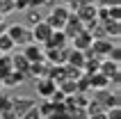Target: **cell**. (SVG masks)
<instances>
[{"label": "cell", "instance_id": "obj_5", "mask_svg": "<svg viewBox=\"0 0 121 119\" xmlns=\"http://www.w3.org/2000/svg\"><path fill=\"white\" fill-rule=\"evenodd\" d=\"M62 32L66 34V39H73V37H78L80 32H85V25L80 23V18H78L75 14H71L66 18V23H64V27H62Z\"/></svg>", "mask_w": 121, "mask_h": 119}, {"label": "cell", "instance_id": "obj_14", "mask_svg": "<svg viewBox=\"0 0 121 119\" xmlns=\"http://www.w3.org/2000/svg\"><path fill=\"white\" fill-rule=\"evenodd\" d=\"M98 73L103 76H112V73H119V64L117 62H110V60H101V64H98Z\"/></svg>", "mask_w": 121, "mask_h": 119}, {"label": "cell", "instance_id": "obj_13", "mask_svg": "<svg viewBox=\"0 0 121 119\" xmlns=\"http://www.w3.org/2000/svg\"><path fill=\"white\" fill-rule=\"evenodd\" d=\"M66 64L82 71V64H85V53H80V50H73V48H71V50H69V55H66Z\"/></svg>", "mask_w": 121, "mask_h": 119}, {"label": "cell", "instance_id": "obj_18", "mask_svg": "<svg viewBox=\"0 0 121 119\" xmlns=\"http://www.w3.org/2000/svg\"><path fill=\"white\" fill-rule=\"evenodd\" d=\"M9 71H12V57L9 55H0V78Z\"/></svg>", "mask_w": 121, "mask_h": 119}, {"label": "cell", "instance_id": "obj_22", "mask_svg": "<svg viewBox=\"0 0 121 119\" xmlns=\"http://www.w3.org/2000/svg\"><path fill=\"white\" fill-rule=\"evenodd\" d=\"M98 5H101V7H117L119 0H98Z\"/></svg>", "mask_w": 121, "mask_h": 119}, {"label": "cell", "instance_id": "obj_24", "mask_svg": "<svg viewBox=\"0 0 121 119\" xmlns=\"http://www.w3.org/2000/svg\"><path fill=\"white\" fill-rule=\"evenodd\" d=\"M0 2H2V0H0Z\"/></svg>", "mask_w": 121, "mask_h": 119}, {"label": "cell", "instance_id": "obj_15", "mask_svg": "<svg viewBox=\"0 0 121 119\" xmlns=\"http://www.w3.org/2000/svg\"><path fill=\"white\" fill-rule=\"evenodd\" d=\"M89 85H91V89L110 87V78H108V76H103V73H94V76H89Z\"/></svg>", "mask_w": 121, "mask_h": 119}, {"label": "cell", "instance_id": "obj_11", "mask_svg": "<svg viewBox=\"0 0 121 119\" xmlns=\"http://www.w3.org/2000/svg\"><path fill=\"white\" fill-rule=\"evenodd\" d=\"M48 69H50V64H48L46 60H43V62H34V64H30V69H27V76H32L34 80L46 78V76H48Z\"/></svg>", "mask_w": 121, "mask_h": 119}, {"label": "cell", "instance_id": "obj_17", "mask_svg": "<svg viewBox=\"0 0 121 119\" xmlns=\"http://www.w3.org/2000/svg\"><path fill=\"white\" fill-rule=\"evenodd\" d=\"M37 110H39V117H53L55 114V103L53 101H43L41 105H37Z\"/></svg>", "mask_w": 121, "mask_h": 119}, {"label": "cell", "instance_id": "obj_9", "mask_svg": "<svg viewBox=\"0 0 121 119\" xmlns=\"http://www.w3.org/2000/svg\"><path fill=\"white\" fill-rule=\"evenodd\" d=\"M41 48H46V50H50V48H66V34L62 30H53V34L48 37V41Z\"/></svg>", "mask_w": 121, "mask_h": 119}, {"label": "cell", "instance_id": "obj_7", "mask_svg": "<svg viewBox=\"0 0 121 119\" xmlns=\"http://www.w3.org/2000/svg\"><path fill=\"white\" fill-rule=\"evenodd\" d=\"M23 57L30 62V64H34V62H43V48L39 46V44H27V46H23Z\"/></svg>", "mask_w": 121, "mask_h": 119}, {"label": "cell", "instance_id": "obj_2", "mask_svg": "<svg viewBox=\"0 0 121 119\" xmlns=\"http://www.w3.org/2000/svg\"><path fill=\"white\" fill-rule=\"evenodd\" d=\"M69 16H71V12L66 9V5H55L53 9H50V14H48V18H43V21H46L53 30H62Z\"/></svg>", "mask_w": 121, "mask_h": 119}, {"label": "cell", "instance_id": "obj_4", "mask_svg": "<svg viewBox=\"0 0 121 119\" xmlns=\"http://www.w3.org/2000/svg\"><path fill=\"white\" fill-rule=\"evenodd\" d=\"M34 105H37V103H34L32 96H12V110L18 114V119L23 117L30 108H34Z\"/></svg>", "mask_w": 121, "mask_h": 119}, {"label": "cell", "instance_id": "obj_1", "mask_svg": "<svg viewBox=\"0 0 121 119\" xmlns=\"http://www.w3.org/2000/svg\"><path fill=\"white\" fill-rule=\"evenodd\" d=\"M5 34L14 41V46H27V44H32V34H30V27L21 25V23H12V25L5 30Z\"/></svg>", "mask_w": 121, "mask_h": 119}, {"label": "cell", "instance_id": "obj_21", "mask_svg": "<svg viewBox=\"0 0 121 119\" xmlns=\"http://www.w3.org/2000/svg\"><path fill=\"white\" fill-rule=\"evenodd\" d=\"M21 119H41V117H39V110H37V105H34V108H30V110H27V112L23 114Z\"/></svg>", "mask_w": 121, "mask_h": 119}, {"label": "cell", "instance_id": "obj_20", "mask_svg": "<svg viewBox=\"0 0 121 119\" xmlns=\"http://www.w3.org/2000/svg\"><path fill=\"white\" fill-rule=\"evenodd\" d=\"M105 119H121V108H110V110H105Z\"/></svg>", "mask_w": 121, "mask_h": 119}, {"label": "cell", "instance_id": "obj_8", "mask_svg": "<svg viewBox=\"0 0 121 119\" xmlns=\"http://www.w3.org/2000/svg\"><path fill=\"white\" fill-rule=\"evenodd\" d=\"M75 16L80 18L82 25H89V23H94L96 21V5H91V2H85V5L75 12Z\"/></svg>", "mask_w": 121, "mask_h": 119}, {"label": "cell", "instance_id": "obj_19", "mask_svg": "<svg viewBox=\"0 0 121 119\" xmlns=\"http://www.w3.org/2000/svg\"><path fill=\"white\" fill-rule=\"evenodd\" d=\"M41 21H43V16L39 14V9H27V23H30V25H37Z\"/></svg>", "mask_w": 121, "mask_h": 119}, {"label": "cell", "instance_id": "obj_12", "mask_svg": "<svg viewBox=\"0 0 121 119\" xmlns=\"http://www.w3.org/2000/svg\"><path fill=\"white\" fill-rule=\"evenodd\" d=\"M9 57H12V71H18V73H25V76H27L30 62H27L21 53H14V55H9Z\"/></svg>", "mask_w": 121, "mask_h": 119}, {"label": "cell", "instance_id": "obj_3", "mask_svg": "<svg viewBox=\"0 0 121 119\" xmlns=\"http://www.w3.org/2000/svg\"><path fill=\"white\" fill-rule=\"evenodd\" d=\"M30 34H32V44H39V46H43L48 41V37L53 34V27L48 25L46 21H41V23H37V25L30 27Z\"/></svg>", "mask_w": 121, "mask_h": 119}, {"label": "cell", "instance_id": "obj_10", "mask_svg": "<svg viewBox=\"0 0 121 119\" xmlns=\"http://www.w3.org/2000/svg\"><path fill=\"white\" fill-rule=\"evenodd\" d=\"M71 41H73V50L87 53L89 48H91V41H94V39H91V34H89V32H80L78 37H73Z\"/></svg>", "mask_w": 121, "mask_h": 119}, {"label": "cell", "instance_id": "obj_6", "mask_svg": "<svg viewBox=\"0 0 121 119\" xmlns=\"http://www.w3.org/2000/svg\"><path fill=\"white\" fill-rule=\"evenodd\" d=\"M34 87H37V94H39L43 101H50L53 92L57 89V85H55L50 78H39V80H34Z\"/></svg>", "mask_w": 121, "mask_h": 119}, {"label": "cell", "instance_id": "obj_16", "mask_svg": "<svg viewBox=\"0 0 121 119\" xmlns=\"http://www.w3.org/2000/svg\"><path fill=\"white\" fill-rule=\"evenodd\" d=\"M14 48H16V46H14V41L2 32V34H0V55H9Z\"/></svg>", "mask_w": 121, "mask_h": 119}, {"label": "cell", "instance_id": "obj_23", "mask_svg": "<svg viewBox=\"0 0 121 119\" xmlns=\"http://www.w3.org/2000/svg\"><path fill=\"white\" fill-rule=\"evenodd\" d=\"M69 2H73V0H64V5H69Z\"/></svg>", "mask_w": 121, "mask_h": 119}]
</instances>
